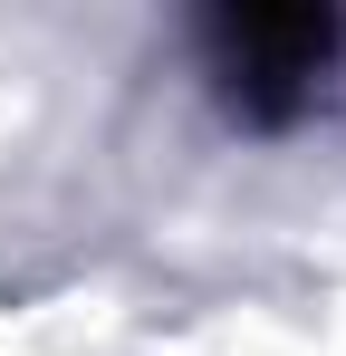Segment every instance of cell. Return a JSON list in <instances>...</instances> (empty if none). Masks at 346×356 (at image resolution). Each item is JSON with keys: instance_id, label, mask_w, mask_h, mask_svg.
Here are the masks:
<instances>
[{"instance_id": "obj_1", "label": "cell", "mask_w": 346, "mask_h": 356, "mask_svg": "<svg viewBox=\"0 0 346 356\" xmlns=\"http://www.w3.org/2000/svg\"><path fill=\"white\" fill-rule=\"evenodd\" d=\"M202 77L222 87L240 125H298L346 77V19L337 10H212Z\"/></svg>"}]
</instances>
